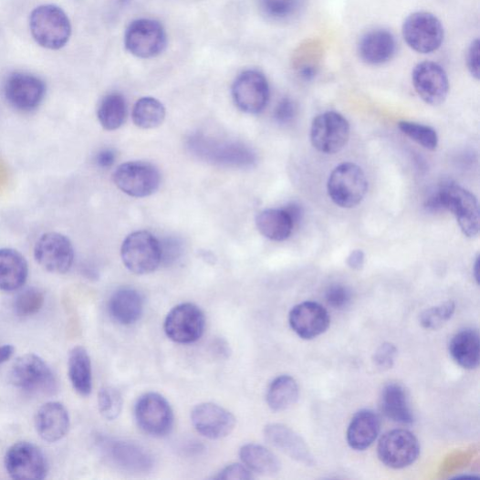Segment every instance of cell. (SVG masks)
I'll return each mask as SVG.
<instances>
[{
  "label": "cell",
  "instance_id": "6",
  "mask_svg": "<svg viewBox=\"0 0 480 480\" xmlns=\"http://www.w3.org/2000/svg\"><path fill=\"white\" fill-rule=\"evenodd\" d=\"M9 380L13 386L31 393H51L57 383L47 362L37 355L26 354L13 364Z\"/></svg>",
  "mask_w": 480,
  "mask_h": 480
},
{
  "label": "cell",
  "instance_id": "51",
  "mask_svg": "<svg viewBox=\"0 0 480 480\" xmlns=\"http://www.w3.org/2000/svg\"><path fill=\"white\" fill-rule=\"evenodd\" d=\"M474 276L476 283H479V257L477 256L475 258V266H474Z\"/></svg>",
  "mask_w": 480,
  "mask_h": 480
},
{
  "label": "cell",
  "instance_id": "39",
  "mask_svg": "<svg viewBox=\"0 0 480 480\" xmlns=\"http://www.w3.org/2000/svg\"><path fill=\"white\" fill-rule=\"evenodd\" d=\"M455 310L456 305L454 301H445L424 311L421 315L420 322L424 329H437L451 320Z\"/></svg>",
  "mask_w": 480,
  "mask_h": 480
},
{
  "label": "cell",
  "instance_id": "30",
  "mask_svg": "<svg viewBox=\"0 0 480 480\" xmlns=\"http://www.w3.org/2000/svg\"><path fill=\"white\" fill-rule=\"evenodd\" d=\"M68 373L74 390L81 396L92 391V368L90 357L83 347H77L68 355Z\"/></svg>",
  "mask_w": 480,
  "mask_h": 480
},
{
  "label": "cell",
  "instance_id": "44",
  "mask_svg": "<svg viewBox=\"0 0 480 480\" xmlns=\"http://www.w3.org/2000/svg\"><path fill=\"white\" fill-rule=\"evenodd\" d=\"M297 115L295 102L288 98L283 99L274 111V118L280 124L290 123Z\"/></svg>",
  "mask_w": 480,
  "mask_h": 480
},
{
  "label": "cell",
  "instance_id": "32",
  "mask_svg": "<svg viewBox=\"0 0 480 480\" xmlns=\"http://www.w3.org/2000/svg\"><path fill=\"white\" fill-rule=\"evenodd\" d=\"M256 226L259 232L273 242H284L294 229V224L283 210H266L256 217Z\"/></svg>",
  "mask_w": 480,
  "mask_h": 480
},
{
  "label": "cell",
  "instance_id": "1",
  "mask_svg": "<svg viewBox=\"0 0 480 480\" xmlns=\"http://www.w3.org/2000/svg\"><path fill=\"white\" fill-rule=\"evenodd\" d=\"M187 146L193 155L214 165L246 168L256 162V154L242 143L219 141L204 134L189 137Z\"/></svg>",
  "mask_w": 480,
  "mask_h": 480
},
{
  "label": "cell",
  "instance_id": "35",
  "mask_svg": "<svg viewBox=\"0 0 480 480\" xmlns=\"http://www.w3.org/2000/svg\"><path fill=\"white\" fill-rule=\"evenodd\" d=\"M165 109L155 98L145 97L137 100L132 110V120L141 129H154L162 124Z\"/></svg>",
  "mask_w": 480,
  "mask_h": 480
},
{
  "label": "cell",
  "instance_id": "48",
  "mask_svg": "<svg viewBox=\"0 0 480 480\" xmlns=\"http://www.w3.org/2000/svg\"><path fill=\"white\" fill-rule=\"evenodd\" d=\"M284 210L291 218L294 226L298 224L303 218V209L301 205L296 202L290 203Z\"/></svg>",
  "mask_w": 480,
  "mask_h": 480
},
{
  "label": "cell",
  "instance_id": "17",
  "mask_svg": "<svg viewBox=\"0 0 480 480\" xmlns=\"http://www.w3.org/2000/svg\"><path fill=\"white\" fill-rule=\"evenodd\" d=\"M232 96L239 110L247 114H259L266 107L269 99L267 80L258 71H246L234 82Z\"/></svg>",
  "mask_w": 480,
  "mask_h": 480
},
{
  "label": "cell",
  "instance_id": "20",
  "mask_svg": "<svg viewBox=\"0 0 480 480\" xmlns=\"http://www.w3.org/2000/svg\"><path fill=\"white\" fill-rule=\"evenodd\" d=\"M191 419L195 430L210 439L224 438L235 427V418L232 413L213 402L196 405L192 411Z\"/></svg>",
  "mask_w": 480,
  "mask_h": 480
},
{
  "label": "cell",
  "instance_id": "14",
  "mask_svg": "<svg viewBox=\"0 0 480 480\" xmlns=\"http://www.w3.org/2000/svg\"><path fill=\"white\" fill-rule=\"evenodd\" d=\"M204 327L205 318L201 308L193 303H183L170 311L163 329L170 339L189 345L202 337Z\"/></svg>",
  "mask_w": 480,
  "mask_h": 480
},
{
  "label": "cell",
  "instance_id": "40",
  "mask_svg": "<svg viewBox=\"0 0 480 480\" xmlns=\"http://www.w3.org/2000/svg\"><path fill=\"white\" fill-rule=\"evenodd\" d=\"M263 12L273 19H286L297 10L298 0H259Z\"/></svg>",
  "mask_w": 480,
  "mask_h": 480
},
{
  "label": "cell",
  "instance_id": "24",
  "mask_svg": "<svg viewBox=\"0 0 480 480\" xmlns=\"http://www.w3.org/2000/svg\"><path fill=\"white\" fill-rule=\"evenodd\" d=\"M359 55L369 65H382L396 52V41L386 29H374L364 34L359 44Z\"/></svg>",
  "mask_w": 480,
  "mask_h": 480
},
{
  "label": "cell",
  "instance_id": "8",
  "mask_svg": "<svg viewBox=\"0 0 480 480\" xmlns=\"http://www.w3.org/2000/svg\"><path fill=\"white\" fill-rule=\"evenodd\" d=\"M402 37L409 47L421 54L436 51L443 41V27L431 13L410 15L402 25Z\"/></svg>",
  "mask_w": 480,
  "mask_h": 480
},
{
  "label": "cell",
  "instance_id": "27",
  "mask_svg": "<svg viewBox=\"0 0 480 480\" xmlns=\"http://www.w3.org/2000/svg\"><path fill=\"white\" fill-rule=\"evenodd\" d=\"M381 409L386 418L396 423L409 425L415 421L408 395L403 387L399 384L391 383L383 389Z\"/></svg>",
  "mask_w": 480,
  "mask_h": 480
},
{
  "label": "cell",
  "instance_id": "28",
  "mask_svg": "<svg viewBox=\"0 0 480 480\" xmlns=\"http://www.w3.org/2000/svg\"><path fill=\"white\" fill-rule=\"evenodd\" d=\"M110 312L118 323L128 326L139 321L143 313V298L131 288L116 291L110 300Z\"/></svg>",
  "mask_w": 480,
  "mask_h": 480
},
{
  "label": "cell",
  "instance_id": "43",
  "mask_svg": "<svg viewBox=\"0 0 480 480\" xmlns=\"http://www.w3.org/2000/svg\"><path fill=\"white\" fill-rule=\"evenodd\" d=\"M397 356V349L394 345L386 342L379 350H376L373 356V362L376 367L381 370L391 369Z\"/></svg>",
  "mask_w": 480,
  "mask_h": 480
},
{
  "label": "cell",
  "instance_id": "38",
  "mask_svg": "<svg viewBox=\"0 0 480 480\" xmlns=\"http://www.w3.org/2000/svg\"><path fill=\"white\" fill-rule=\"evenodd\" d=\"M98 405L102 417L109 421H114L121 413L123 406L122 396L115 388H102L98 394Z\"/></svg>",
  "mask_w": 480,
  "mask_h": 480
},
{
  "label": "cell",
  "instance_id": "37",
  "mask_svg": "<svg viewBox=\"0 0 480 480\" xmlns=\"http://www.w3.org/2000/svg\"><path fill=\"white\" fill-rule=\"evenodd\" d=\"M44 304V292L38 288L31 287L17 295L15 301V311L17 316L27 318L38 314Z\"/></svg>",
  "mask_w": 480,
  "mask_h": 480
},
{
  "label": "cell",
  "instance_id": "49",
  "mask_svg": "<svg viewBox=\"0 0 480 480\" xmlns=\"http://www.w3.org/2000/svg\"><path fill=\"white\" fill-rule=\"evenodd\" d=\"M348 265L354 270H360L365 263V255L361 250L353 251L348 257Z\"/></svg>",
  "mask_w": 480,
  "mask_h": 480
},
{
  "label": "cell",
  "instance_id": "11",
  "mask_svg": "<svg viewBox=\"0 0 480 480\" xmlns=\"http://www.w3.org/2000/svg\"><path fill=\"white\" fill-rule=\"evenodd\" d=\"M5 464L14 479L42 480L48 474L46 455L37 444L18 442L7 451Z\"/></svg>",
  "mask_w": 480,
  "mask_h": 480
},
{
  "label": "cell",
  "instance_id": "21",
  "mask_svg": "<svg viewBox=\"0 0 480 480\" xmlns=\"http://www.w3.org/2000/svg\"><path fill=\"white\" fill-rule=\"evenodd\" d=\"M289 324L298 337L312 339L327 331L330 325V318L319 303L305 301L292 308Z\"/></svg>",
  "mask_w": 480,
  "mask_h": 480
},
{
  "label": "cell",
  "instance_id": "13",
  "mask_svg": "<svg viewBox=\"0 0 480 480\" xmlns=\"http://www.w3.org/2000/svg\"><path fill=\"white\" fill-rule=\"evenodd\" d=\"M166 44L165 30L155 20H135L130 24L125 32V47L137 57H154L165 49Z\"/></svg>",
  "mask_w": 480,
  "mask_h": 480
},
{
  "label": "cell",
  "instance_id": "15",
  "mask_svg": "<svg viewBox=\"0 0 480 480\" xmlns=\"http://www.w3.org/2000/svg\"><path fill=\"white\" fill-rule=\"evenodd\" d=\"M350 136V122L337 112H326L313 121L311 141L314 148L322 153L340 151L349 143Z\"/></svg>",
  "mask_w": 480,
  "mask_h": 480
},
{
  "label": "cell",
  "instance_id": "16",
  "mask_svg": "<svg viewBox=\"0 0 480 480\" xmlns=\"http://www.w3.org/2000/svg\"><path fill=\"white\" fill-rule=\"evenodd\" d=\"M34 256L47 271L64 274L71 269L75 260V250L66 235L50 232L43 235L34 248Z\"/></svg>",
  "mask_w": 480,
  "mask_h": 480
},
{
  "label": "cell",
  "instance_id": "5",
  "mask_svg": "<svg viewBox=\"0 0 480 480\" xmlns=\"http://www.w3.org/2000/svg\"><path fill=\"white\" fill-rule=\"evenodd\" d=\"M121 258L130 272L146 276L161 265L160 242L147 231L131 233L123 242Z\"/></svg>",
  "mask_w": 480,
  "mask_h": 480
},
{
  "label": "cell",
  "instance_id": "23",
  "mask_svg": "<svg viewBox=\"0 0 480 480\" xmlns=\"http://www.w3.org/2000/svg\"><path fill=\"white\" fill-rule=\"evenodd\" d=\"M34 424L43 440L56 443L65 437L70 429V415L63 403L48 402L37 410Z\"/></svg>",
  "mask_w": 480,
  "mask_h": 480
},
{
  "label": "cell",
  "instance_id": "9",
  "mask_svg": "<svg viewBox=\"0 0 480 480\" xmlns=\"http://www.w3.org/2000/svg\"><path fill=\"white\" fill-rule=\"evenodd\" d=\"M134 415L141 429L151 436L162 437L173 429V410L159 393L142 395L135 404Z\"/></svg>",
  "mask_w": 480,
  "mask_h": 480
},
{
  "label": "cell",
  "instance_id": "50",
  "mask_svg": "<svg viewBox=\"0 0 480 480\" xmlns=\"http://www.w3.org/2000/svg\"><path fill=\"white\" fill-rule=\"evenodd\" d=\"M15 348L12 345H5L0 347V364H4L10 360L15 354Z\"/></svg>",
  "mask_w": 480,
  "mask_h": 480
},
{
  "label": "cell",
  "instance_id": "34",
  "mask_svg": "<svg viewBox=\"0 0 480 480\" xmlns=\"http://www.w3.org/2000/svg\"><path fill=\"white\" fill-rule=\"evenodd\" d=\"M98 120L102 127L108 130L120 128L127 117V105L125 99L120 93H111L99 102Z\"/></svg>",
  "mask_w": 480,
  "mask_h": 480
},
{
  "label": "cell",
  "instance_id": "42",
  "mask_svg": "<svg viewBox=\"0 0 480 480\" xmlns=\"http://www.w3.org/2000/svg\"><path fill=\"white\" fill-rule=\"evenodd\" d=\"M325 297L330 307L341 310L350 304L352 295L347 287L336 284L327 289Z\"/></svg>",
  "mask_w": 480,
  "mask_h": 480
},
{
  "label": "cell",
  "instance_id": "19",
  "mask_svg": "<svg viewBox=\"0 0 480 480\" xmlns=\"http://www.w3.org/2000/svg\"><path fill=\"white\" fill-rule=\"evenodd\" d=\"M47 88L40 78L27 74H14L6 81L5 93L9 104L17 110L29 112L39 108Z\"/></svg>",
  "mask_w": 480,
  "mask_h": 480
},
{
  "label": "cell",
  "instance_id": "41",
  "mask_svg": "<svg viewBox=\"0 0 480 480\" xmlns=\"http://www.w3.org/2000/svg\"><path fill=\"white\" fill-rule=\"evenodd\" d=\"M161 264L171 266L175 264L183 256V246L180 239L169 237L160 242Z\"/></svg>",
  "mask_w": 480,
  "mask_h": 480
},
{
  "label": "cell",
  "instance_id": "36",
  "mask_svg": "<svg viewBox=\"0 0 480 480\" xmlns=\"http://www.w3.org/2000/svg\"><path fill=\"white\" fill-rule=\"evenodd\" d=\"M402 133L429 151L436 150L438 135L434 129L420 123L401 121L398 124Z\"/></svg>",
  "mask_w": 480,
  "mask_h": 480
},
{
  "label": "cell",
  "instance_id": "45",
  "mask_svg": "<svg viewBox=\"0 0 480 480\" xmlns=\"http://www.w3.org/2000/svg\"><path fill=\"white\" fill-rule=\"evenodd\" d=\"M252 472L244 464H234L224 468L215 478L228 480V479H251L253 478Z\"/></svg>",
  "mask_w": 480,
  "mask_h": 480
},
{
  "label": "cell",
  "instance_id": "26",
  "mask_svg": "<svg viewBox=\"0 0 480 480\" xmlns=\"http://www.w3.org/2000/svg\"><path fill=\"white\" fill-rule=\"evenodd\" d=\"M27 277L26 258L16 250L0 249V290L16 291L26 284Z\"/></svg>",
  "mask_w": 480,
  "mask_h": 480
},
{
  "label": "cell",
  "instance_id": "33",
  "mask_svg": "<svg viewBox=\"0 0 480 480\" xmlns=\"http://www.w3.org/2000/svg\"><path fill=\"white\" fill-rule=\"evenodd\" d=\"M299 395L297 381L289 375H281L274 380L266 392V402L276 412H281L294 405Z\"/></svg>",
  "mask_w": 480,
  "mask_h": 480
},
{
  "label": "cell",
  "instance_id": "46",
  "mask_svg": "<svg viewBox=\"0 0 480 480\" xmlns=\"http://www.w3.org/2000/svg\"><path fill=\"white\" fill-rule=\"evenodd\" d=\"M467 67L470 74L475 79H479V41L476 39L472 43L467 54Z\"/></svg>",
  "mask_w": 480,
  "mask_h": 480
},
{
  "label": "cell",
  "instance_id": "12",
  "mask_svg": "<svg viewBox=\"0 0 480 480\" xmlns=\"http://www.w3.org/2000/svg\"><path fill=\"white\" fill-rule=\"evenodd\" d=\"M420 453L421 445L415 434L402 429L385 433L377 448L380 460L392 469H402L414 464Z\"/></svg>",
  "mask_w": 480,
  "mask_h": 480
},
{
  "label": "cell",
  "instance_id": "2",
  "mask_svg": "<svg viewBox=\"0 0 480 480\" xmlns=\"http://www.w3.org/2000/svg\"><path fill=\"white\" fill-rule=\"evenodd\" d=\"M29 26L34 40L47 49H60L71 37L70 20L55 5H43L34 10Z\"/></svg>",
  "mask_w": 480,
  "mask_h": 480
},
{
  "label": "cell",
  "instance_id": "31",
  "mask_svg": "<svg viewBox=\"0 0 480 480\" xmlns=\"http://www.w3.org/2000/svg\"><path fill=\"white\" fill-rule=\"evenodd\" d=\"M239 457L252 473L262 475H277L282 467L276 454L257 443L245 444L239 451Z\"/></svg>",
  "mask_w": 480,
  "mask_h": 480
},
{
  "label": "cell",
  "instance_id": "3",
  "mask_svg": "<svg viewBox=\"0 0 480 480\" xmlns=\"http://www.w3.org/2000/svg\"><path fill=\"white\" fill-rule=\"evenodd\" d=\"M442 210L451 212L464 235L475 237L479 232V210L475 196L456 183L445 180L435 192Z\"/></svg>",
  "mask_w": 480,
  "mask_h": 480
},
{
  "label": "cell",
  "instance_id": "22",
  "mask_svg": "<svg viewBox=\"0 0 480 480\" xmlns=\"http://www.w3.org/2000/svg\"><path fill=\"white\" fill-rule=\"evenodd\" d=\"M266 440L291 459L306 466L316 464L314 456L303 438L283 424H269L264 429Z\"/></svg>",
  "mask_w": 480,
  "mask_h": 480
},
{
  "label": "cell",
  "instance_id": "29",
  "mask_svg": "<svg viewBox=\"0 0 480 480\" xmlns=\"http://www.w3.org/2000/svg\"><path fill=\"white\" fill-rule=\"evenodd\" d=\"M450 352L453 359L464 369H475L480 360L478 331L464 329L457 332L451 340Z\"/></svg>",
  "mask_w": 480,
  "mask_h": 480
},
{
  "label": "cell",
  "instance_id": "7",
  "mask_svg": "<svg viewBox=\"0 0 480 480\" xmlns=\"http://www.w3.org/2000/svg\"><path fill=\"white\" fill-rule=\"evenodd\" d=\"M98 445L106 459L123 471L147 474L154 467L153 456L139 443L100 437Z\"/></svg>",
  "mask_w": 480,
  "mask_h": 480
},
{
  "label": "cell",
  "instance_id": "25",
  "mask_svg": "<svg viewBox=\"0 0 480 480\" xmlns=\"http://www.w3.org/2000/svg\"><path fill=\"white\" fill-rule=\"evenodd\" d=\"M379 415L371 410H361L352 419L348 429V443L355 451H365L370 447L381 433Z\"/></svg>",
  "mask_w": 480,
  "mask_h": 480
},
{
  "label": "cell",
  "instance_id": "47",
  "mask_svg": "<svg viewBox=\"0 0 480 480\" xmlns=\"http://www.w3.org/2000/svg\"><path fill=\"white\" fill-rule=\"evenodd\" d=\"M116 161V153L112 150H104L98 153L96 157L97 164L101 168L111 167Z\"/></svg>",
  "mask_w": 480,
  "mask_h": 480
},
{
  "label": "cell",
  "instance_id": "10",
  "mask_svg": "<svg viewBox=\"0 0 480 480\" xmlns=\"http://www.w3.org/2000/svg\"><path fill=\"white\" fill-rule=\"evenodd\" d=\"M116 186L124 193L137 198L153 194L160 187L159 170L145 162H129L120 165L113 175Z\"/></svg>",
  "mask_w": 480,
  "mask_h": 480
},
{
  "label": "cell",
  "instance_id": "18",
  "mask_svg": "<svg viewBox=\"0 0 480 480\" xmlns=\"http://www.w3.org/2000/svg\"><path fill=\"white\" fill-rule=\"evenodd\" d=\"M419 96L430 106H439L447 99L450 83L447 74L437 63L424 61L418 64L412 75Z\"/></svg>",
  "mask_w": 480,
  "mask_h": 480
},
{
  "label": "cell",
  "instance_id": "4",
  "mask_svg": "<svg viewBox=\"0 0 480 480\" xmlns=\"http://www.w3.org/2000/svg\"><path fill=\"white\" fill-rule=\"evenodd\" d=\"M368 182L363 170L353 162L337 166L329 176L328 192L331 200L340 208L352 209L364 199Z\"/></svg>",
  "mask_w": 480,
  "mask_h": 480
}]
</instances>
